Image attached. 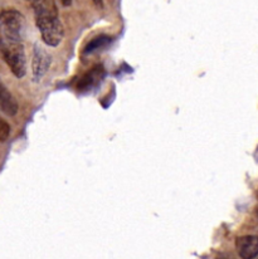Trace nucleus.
<instances>
[{
    "label": "nucleus",
    "mask_w": 258,
    "mask_h": 259,
    "mask_svg": "<svg viewBox=\"0 0 258 259\" xmlns=\"http://www.w3.org/2000/svg\"><path fill=\"white\" fill-rule=\"evenodd\" d=\"M92 2L99 9H103V0H92Z\"/></svg>",
    "instance_id": "9"
},
{
    "label": "nucleus",
    "mask_w": 258,
    "mask_h": 259,
    "mask_svg": "<svg viewBox=\"0 0 258 259\" xmlns=\"http://www.w3.org/2000/svg\"><path fill=\"white\" fill-rule=\"evenodd\" d=\"M51 58L47 54V52L43 48L35 47L34 54H33V76H34L35 81H39L46 73H47L48 68H50Z\"/></svg>",
    "instance_id": "5"
},
{
    "label": "nucleus",
    "mask_w": 258,
    "mask_h": 259,
    "mask_svg": "<svg viewBox=\"0 0 258 259\" xmlns=\"http://www.w3.org/2000/svg\"><path fill=\"white\" fill-rule=\"evenodd\" d=\"M108 42H110V37H107V35H101V37H97L96 39H94L91 43H89V46H87V52L96 51L97 48H101V47L106 46Z\"/></svg>",
    "instance_id": "7"
},
{
    "label": "nucleus",
    "mask_w": 258,
    "mask_h": 259,
    "mask_svg": "<svg viewBox=\"0 0 258 259\" xmlns=\"http://www.w3.org/2000/svg\"><path fill=\"white\" fill-rule=\"evenodd\" d=\"M25 19L22 13L8 9L0 13V38L13 42H22Z\"/></svg>",
    "instance_id": "3"
},
{
    "label": "nucleus",
    "mask_w": 258,
    "mask_h": 259,
    "mask_svg": "<svg viewBox=\"0 0 258 259\" xmlns=\"http://www.w3.org/2000/svg\"><path fill=\"white\" fill-rule=\"evenodd\" d=\"M0 56L17 78L25 76L27 59L22 42H13L0 38Z\"/></svg>",
    "instance_id": "2"
},
{
    "label": "nucleus",
    "mask_w": 258,
    "mask_h": 259,
    "mask_svg": "<svg viewBox=\"0 0 258 259\" xmlns=\"http://www.w3.org/2000/svg\"><path fill=\"white\" fill-rule=\"evenodd\" d=\"M18 102L7 87L0 81V110L8 116H15L18 112Z\"/></svg>",
    "instance_id": "6"
},
{
    "label": "nucleus",
    "mask_w": 258,
    "mask_h": 259,
    "mask_svg": "<svg viewBox=\"0 0 258 259\" xmlns=\"http://www.w3.org/2000/svg\"><path fill=\"white\" fill-rule=\"evenodd\" d=\"M10 136V126L3 117H0V142H4Z\"/></svg>",
    "instance_id": "8"
},
{
    "label": "nucleus",
    "mask_w": 258,
    "mask_h": 259,
    "mask_svg": "<svg viewBox=\"0 0 258 259\" xmlns=\"http://www.w3.org/2000/svg\"><path fill=\"white\" fill-rule=\"evenodd\" d=\"M34 10L35 24L39 29L43 42L50 47L61 44L64 37L63 25L53 2L48 0H28Z\"/></svg>",
    "instance_id": "1"
},
{
    "label": "nucleus",
    "mask_w": 258,
    "mask_h": 259,
    "mask_svg": "<svg viewBox=\"0 0 258 259\" xmlns=\"http://www.w3.org/2000/svg\"><path fill=\"white\" fill-rule=\"evenodd\" d=\"M237 252L242 259H254L258 255V237L244 235L236 242Z\"/></svg>",
    "instance_id": "4"
},
{
    "label": "nucleus",
    "mask_w": 258,
    "mask_h": 259,
    "mask_svg": "<svg viewBox=\"0 0 258 259\" xmlns=\"http://www.w3.org/2000/svg\"><path fill=\"white\" fill-rule=\"evenodd\" d=\"M61 2L63 7H69L72 4V0H61Z\"/></svg>",
    "instance_id": "10"
},
{
    "label": "nucleus",
    "mask_w": 258,
    "mask_h": 259,
    "mask_svg": "<svg viewBox=\"0 0 258 259\" xmlns=\"http://www.w3.org/2000/svg\"><path fill=\"white\" fill-rule=\"evenodd\" d=\"M256 214H257V217H258V204H257V206H256Z\"/></svg>",
    "instance_id": "11"
}]
</instances>
